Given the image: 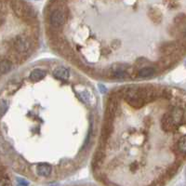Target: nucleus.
<instances>
[{"label":"nucleus","mask_w":186,"mask_h":186,"mask_svg":"<svg viewBox=\"0 0 186 186\" xmlns=\"http://www.w3.org/2000/svg\"><path fill=\"white\" fill-rule=\"evenodd\" d=\"M66 11L62 7H57L50 12L49 16V22L54 28H61L66 22Z\"/></svg>","instance_id":"1"},{"label":"nucleus","mask_w":186,"mask_h":186,"mask_svg":"<svg viewBox=\"0 0 186 186\" xmlns=\"http://www.w3.org/2000/svg\"><path fill=\"white\" fill-rule=\"evenodd\" d=\"M15 49L20 53H24L30 47V41L27 38L18 37L15 38L14 44H13Z\"/></svg>","instance_id":"2"},{"label":"nucleus","mask_w":186,"mask_h":186,"mask_svg":"<svg viewBox=\"0 0 186 186\" xmlns=\"http://www.w3.org/2000/svg\"><path fill=\"white\" fill-rule=\"evenodd\" d=\"M169 114H170V116L172 117L174 123H175V125L177 126L181 125V122L183 121L184 111L181 107H173L172 110L170 111V113H169Z\"/></svg>","instance_id":"3"},{"label":"nucleus","mask_w":186,"mask_h":186,"mask_svg":"<svg viewBox=\"0 0 186 186\" xmlns=\"http://www.w3.org/2000/svg\"><path fill=\"white\" fill-rule=\"evenodd\" d=\"M161 126L165 131H170L171 129H173L174 128H176V125L174 123V121L172 119V117L170 116L169 113L164 114L163 118H162L161 121Z\"/></svg>","instance_id":"4"},{"label":"nucleus","mask_w":186,"mask_h":186,"mask_svg":"<svg viewBox=\"0 0 186 186\" xmlns=\"http://www.w3.org/2000/svg\"><path fill=\"white\" fill-rule=\"evenodd\" d=\"M53 74L55 77L61 79V80H67L70 76V72L64 67H58L53 71Z\"/></svg>","instance_id":"5"},{"label":"nucleus","mask_w":186,"mask_h":186,"mask_svg":"<svg viewBox=\"0 0 186 186\" xmlns=\"http://www.w3.org/2000/svg\"><path fill=\"white\" fill-rule=\"evenodd\" d=\"M37 172L39 176L41 177H47L52 172V168L49 164H40L37 166Z\"/></svg>","instance_id":"6"},{"label":"nucleus","mask_w":186,"mask_h":186,"mask_svg":"<svg viewBox=\"0 0 186 186\" xmlns=\"http://www.w3.org/2000/svg\"><path fill=\"white\" fill-rule=\"evenodd\" d=\"M46 76V72L41 69H35L30 74L29 79L32 82H38Z\"/></svg>","instance_id":"7"},{"label":"nucleus","mask_w":186,"mask_h":186,"mask_svg":"<svg viewBox=\"0 0 186 186\" xmlns=\"http://www.w3.org/2000/svg\"><path fill=\"white\" fill-rule=\"evenodd\" d=\"M156 69L154 67H144L139 71L138 73V76L139 77H142V78H146L149 76H152L156 74Z\"/></svg>","instance_id":"8"},{"label":"nucleus","mask_w":186,"mask_h":186,"mask_svg":"<svg viewBox=\"0 0 186 186\" xmlns=\"http://www.w3.org/2000/svg\"><path fill=\"white\" fill-rule=\"evenodd\" d=\"M76 93L77 95H79V97L82 99L83 101L87 102V103H90L91 101H94V97L91 95V93L89 92L88 90H86V89L82 90L81 92H79L76 90Z\"/></svg>","instance_id":"9"},{"label":"nucleus","mask_w":186,"mask_h":186,"mask_svg":"<svg viewBox=\"0 0 186 186\" xmlns=\"http://www.w3.org/2000/svg\"><path fill=\"white\" fill-rule=\"evenodd\" d=\"M178 149L181 154L186 155V135L180 138L178 141Z\"/></svg>","instance_id":"10"},{"label":"nucleus","mask_w":186,"mask_h":186,"mask_svg":"<svg viewBox=\"0 0 186 186\" xmlns=\"http://www.w3.org/2000/svg\"><path fill=\"white\" fill-rule=\"evenodd\" d=\"M11 69V62L7 60H2L1 61V74H5L9 73Z\"/></svg>","instance_id":"11"},{"label":"nucleus","mask_w":186,"mask_h":186,"mask_svg":"<svg viewBox=\"0 0 186 186\" xmlns=\"http://www.w3.org/2000/svg\"><path fill=\"white\" fill-rule=\"evenodd\" d=\"M7 109V106L6 105V101L4 100H2L1 101V113H2V116H4V114H5Z\"/></svg>","instance_id":"12"},{"label":"nucleus","mask_w":186,"mask_h":186,"mask_svg":"<svg viewBox=\"0 0 186 186\" xmlns=\"http://www.w3.org/2000/svg\"><path fill=\"white\" fill-rule=\"evenodd\" d=\"M17 181H18L19 184H21V185H27V184H28V183H26V181H24L22 179H18Z\"/></svg>","instance_id":"13"},{"label":"nucleus","mask_w":186,"mask_h":186,"mask_svg":"<svg viewBox=\"0 0 186 186\" xmlns=\"http://www.w3.org/2000/svg\"><path fill=\"white\" fill-rule=\"evenodd\" d=\"M100 88L102 89V90H101V92H105V91H106V89H105V88H103V87H102L101 85H100Z\"/></svg>","instance_id":"14"}]
</instances>
